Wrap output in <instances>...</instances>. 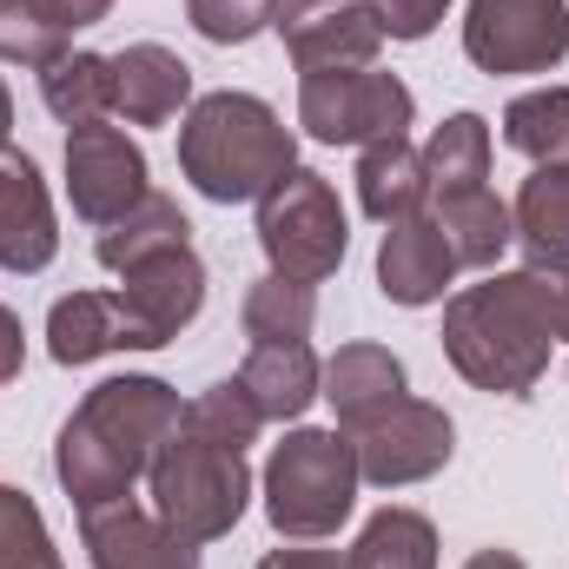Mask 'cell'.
<instances>
[{
  "label": "cell",
  "instance_id": "5bb4252c",
  "mask_svg": "<svg viewBox=\"0 0 569 569\" xmlns=\"http://www.w3.org/2000/svg\"><path fill=\"white\" fill-rule=\"evenodd\" d=\"M450 279H457V252H450V239H443V226L430 212H411V219L385 226V239H378V291L391 305H405V311L437 305L450 291Z\"/></svg>",
  "mask_w": 569,
  "mask_h": 569
},
{
  "label": "cell",
  "instance_id": "3957f363",
  "mask_svg": "<svg viewBox=\"0 0 569 569\" xmlns=\"http://www.w3.org/2000/svg\"><path fill=\"white\" fill-rule=\"evenodd\" d=\"M298 166V140L259 93H199L179 120V172L212 206H259Z\"/></svg>",
  "mask_w": 569,
  "mask_h": 569
},
{
  "label": "cell",
  "instance_id": "74e56055",
  "mask_svg": "<svg viewBox=\"0 0 569 569\" xmlns=\"http://www.w3.org/2000/svg\"><path fill=\"white\" fill-rule=\"evenodd\" d=\"M13 146V93H7V80H0V152Z\"/></svg>",
  "mask_w": 569,
  "mask_h": 569
},
{
  "label": "cell",
  "instance_id": "d4e9b609",
  "mask_svg": "<svg viewBox=\"0 0 569 569\" xmlns=\"http://www.w3.org/2000/svg\"><path fill=\"white\" fill-rule=\"evenodd\" d=\"M345 569H437V523L425 510L385 503L345 550Z\"/></svg>",
  "mask_w": 569,
  "mask_h": 569
},
{
  "label": "cell",
  "instance_id": "4316f807",
  "mask_svg": "<svg viewBox=\"0 0 569 569\" xmlns=\"http://www.w3.org/2000/svg\"><path fill=\"white\" fill-rule=\"evenodd\" d=\"M239 325H246L252 345H298V338H311V325H318V291L298 284V279L266 272V279L246 284Z\"/></svg>",
  "mask_w": 569,
  "mask_h": 569
},
{
  "label": "cell",
  "instance_id": "f1b7e54d",
  "mask_svg": "<svg viewBox=\"0 0 569 569\" xmlns=\"http://www.w3.org/2000/svg\"><path fill=\"white\" fill-rule=\"evenodd\" d=\"M179 425L192 430V437H206V443H226V450H246V443H259V405H252V391L239 385V378H219V385H206L192 405H186V418Z\"/></svg>",
  "mask_w": 569,
  "mask_h": 569
},
{
  "label": "cell",
  "instance_id": "836d02e7",
  "mask_svg": "<svg viewBox=\"0 0 569 569\" xmlns=\"http://www.w3.org/2000/svg\"><path fill=\"white\" fill-rule=\"evenodd\" d=\"M40 13L60 27V33H80V27H100L113 13V0H40Z\"/></svg>",
  "mask_w": 569,
  "mask_h": 569
},
{
  "label": "cell",
  "instance_id": "44dd1931",
  "mask_svg": "<svg viewBox=\"0 0 569 569\" xmlns=\"http://www.w3.org/2000/svg\"><path fill=\"white\" fill-rule=\"evenodd\" d=\"M430 186H425V152L411 140H378L358 146V206L378 226H398L411 212H425Z\"/></svg>",
  "mask_w": 569,
  "mask_h": 569
},
{
  "label": "cell",
  "instance_id": "6da1fadb",
  "mask_svg": "<svg viewBox=\"0 0 569 569\" xmlns=\"http://www.w3.org/2000/svg\"><path fill=\"white\" fill-rule=\"evenodd\" d=\"M557 345H569V266L490 272L443 305V358L490 398H530Z\"/></svg>",
  "mask_w": 569,
  "mask_h": 569
},
{
  "label": "cell",
  "instance_id": "8992f818",
  "mask_svg": "<svg viewBox=\"0 0 569 569\" xmlns=\"http://www.w3.org/2000/svg\"><path fill=\"white\" fill-rule=\"evenodd\" d=\"M345 246H351V226H345V206H338V186L311 166H291L279 186L259 199V252L279 279L298 284H325L345 266Z\"/></svg>",
  "mask_w": 569,
  "mask_h": 569
},
{
  "label": "cell",
  "instance_id": "ac0fdd59",
  "mask_svg": "<svg viewBox=\"0 0 569 569\" xmlns=\"http://www.w3.org/2000/svg\"><path fill=\"white\" fill-rule=\"evenodd\" d=\"M318 398L331 405L338 430L371 425L378 411H391V405L405 398V358L385 351V345H365V338H358V345H338V351L325 358Z\"/></svg>",
  "mask_w": 569,
  "mask_h": 569
},
{
  "label": "cell",
  "instance_id": "30bf717a",
  "mask_svg": "<svg viewBox=\"0 0 569 569\" xmlns=\"http://www.w3.org/2000/svg\"><path fill=\"white\" fill-rule=\"evenodd\" d=\"M146 192V152L127 127L113 120H87L67 127V199L87 226H113L140 206Z\"/></svg>",
  "mask_w": 569,
  "mask_h": 569
},
{
  "label": "cell",
  "instance_id": "d590c367",
  "mask_svg": "<svg viewBox=\"0 0 569 569\" xmlns=\"http://www.w3.org/2000/svg\"><path fill=\"white\" fill-rule=\"evenodd\" d=\"M259 569H345L338 550H266Z\"/></svg>",
  "mask_w": 569,
  "mask_h": 569
},
{
  "label": "cell",
  "instance_id": "ba28073f",
  "mask_svg": "<svg viewBox=\"0 0 569 569\" xmlns=\"http://www.w3.org/2000/svg\"><path fill=\"white\" fill-rule=\"evenodd\" d=\"M463 53L477 73H550L569 60V0H470Z\"/></svg>",
  "mask_w": 569,
  "mask_h": 569
},
{
  "label": "cell",
  "instance_id": "603a6c76",
  "mask_svg": "<svg viewBox=\"0 0 569 569\" xmlns=\"http://www.w3.org/2000/svg\"><path fill=\"white\" fill-rule=\"evenodd\" d=\"M510 226L530 266H569V166H537L523 179Z\"/></svg>",
  "mask_w": 569,
  "mask_h": 569
},
{
  "label": "cell",
  "instance_id": "e575fe53",
  "mask_svg": "<svg viewBox=\"0 0 569 569\" xmlns=\"http://www.w3.org/2000/svg\"><path fill=\"white\" fill-rule=\"evenodd\" d=\"M20 365H27V331H20V318L0 305V385L20 378Z\"/></svg>",
  "mask_w": 569,
  "mask_h": 569
},
{
  "label": "cell",
  "instance_id": "e0dca14e",
  "mask_svg": "<svg viewBox=\"0 0 569 569\" xmlns=\"http://www.w3.org/2000/svg\"><path fill=\"white\" fill-rule=\"evenodd\" d=\"M47 351L53 365H93L113 351H146L133 311L120 305V291H67L47 311Z\"/></svg>",
  "mask_w": 569,
  "mask_h": 569
},
{
  "label": "cell",
  "instance_id": "1f68e13d",
  "mask_svg": "<svg viewBox=\"0 0 569 569\" xmlns=\"http://www.w3.org/2000/svg\"><path fill=\"white\" fill-rule=\"evenodd\" d=\"M272 13H279V0H186L192 33L212 40V47H246V40H259V33L272 27Z\"/></svg>",
  "mask_w": 569,
  "mask_h": 569
},
{
  "label": "cell",
  "instance_id": "d6986e66",
  "mask_svg": "<svg viewBox=\"0 0 569 569\" xmlns=\"http://www.w3.org/2000/svg\"><path fill=\"white\" fill-rule=\"evenodd\" d=\"M232 378L252 391V405H259L266 425H298L311 411V398H318L325 365H318L311 338H298V345H252Z\"/></svg>",
  "mask_w": 569,
  "mask_h": 569
},
{
  "label": "cell",
  "instance_id": "d6a6232c",
  "mask_svg": "<svg viewBox=\"0 0 569 569\" xmlns=\"http://www.w3.org/2000/svg\"><path fill=\"white\" fill-rule=\"evenodd\" d=\"M378 13H385V40H430L450 0H378Z\"/></svg>",
  "mask_w": 569,
  "mask_h": 569
},
{
  "label": "cell",
  "instance_id": "f546056e",
  "mask_svg": "<svg viewBox=\"0 0 569 569\" xmlns=\"http://www.w3.org/2000/svg\"><path fill=\"white\" fill-rule=\"evenodd\" d=\"M0 569H67L40 503L20 483H0Z\"/></svg>",
  "mask_w": 569,
  "mask_h": 569
},
{
  "label": "cell",
  "instance_id": "7c38bea8",
  "mask_svg": "<svg viewBox=\"0 0 569 569\" xmlns=\"http://www.w3.org/2000/svg\"><path fill=\"white\" fill-rule=\"evenodd\" d=\"M113 291H120V305L133 311L146 351H159V345H172V338L206 311V266H199V252L186 246V252H166V259H146L133 272H120Z\"/></svg>",
  "mask_w": 569,
  "mask_h": 569
},
{
  "label": "cell",
  "instance_id": "2e32d148",
  "mask_svg": "<svg viewBox=\"0 0 569 569\" xmlns=\"http://www.w3.org/2000/svg\"><path fill=\"white\" fill-rule=\"evenodd\" d=\"M192 107V67L159 47V40H133L113 53V120L127 127H166Z\"/></svg>",
  "mask_w": 569,
  "mask_h": 569
},
{
  "label": "cell",
  "instance_id": "83f0119b",
  "mask_svg": "<svg viewBox=\"0 0 569 569\" xmlns=\"http://www.w3.org/2000/svg\"><path fill=\"white\" fill-rule=\"evenodd\" d=\"M503 146L530 166H569V87H537L503 107Z\"/></svg>",
  "mask_w": 569,
  "mask_h": 569
},
{
  "label": "cell",
  "instance_id": "4dcf8cb0",
  "mask_svg": "<svg viewBox=\"0 0 569 569\" xmlns=\"http://www.w3.org/2000/svg\"><path fill=\"white\" fill-rule=\"evenodd\" d=\"M60 53H73V33H60V27L40 13V0H0V60H7V67L47 73Z\"/></svg>",
  "mask_w": 569,
  "mask_h": 569
},
{
  "label": "cell",
  "instance_id": "7402d4cb",
  "mask_svg": "<svg viewBox=\"0 0 569 569\" xmlns=\"http://www.w3.org/2000/svg\"><path fill=\"white\" fill-rule=\"evenodd\" d=\"M430 219L443 226V239H450V252H457V272H497L503 246L517 239L510 206H503L490 186H477V192H450V199H430Z\"/></svg>",
  "mask_w": 569,
  "mask_h": 569
},
{
  "label": "cell",
  "instance_id": "9a60e30c",
  "mask_svg": "<svg viewBox=\"0 0 569 569\" xmlns=\"http://www.w3.org/2000/svg\"><path fill=\"white\" fill-rule=\"evenodd\" d=\"M80 543H87L93 569H199V543L172 537L133 497L107 503V510H87L80 517Z\"/></svg>",
  "mask_w": 569,
  "mask_h": 569
},
{
  "label": "cell",
  "instance_id": "4fadbf2b",
  "mask_svg": "<svg viewBox=\"0 0 569 569\" xmlns=\"http://www.w3.org/2000/svg\"><path fill=\"white\" fill-rule=\"evenodd\" d=\"M60 252V219L47 199V179L27 152H0V266L7 272H47Z\"/></svg>",
  "mask_w": 569,
  "mask_h": 569
},
{
  "label": "cell",
  "instance_id": "7a4b0ae2",
  "mask_svg": "<svg viewBox=\"0 0 569 569\" xmlns=\"http://www.w3.org/2000/svg\"><path fill=\"white\" fill-rule=\"evenodd\" d=\"M186 405L166 378H107L80 398V411L60 425L53 443V477L67 490V503L87 517V510H107V503H127L133 483L152 470V457L166 450V437L179 430Z\"/></svg>",
  "mask_w": 569,
  "mask_h": 569
},
{
  "label": "cell",
  "instance_id": "8d00e7d4",
  "mask_svg": "<svg viewBox=\"0 0 569 569\" xmlns=\"http://www.w3.org/2000/svg\"><path fill=\"white\" fill-rule=\"evenodd\" d=\"M463 569H523V557H510V550H477Z\"/></svg>",
  "mask_w": 569,
  "mask_h": 569
},
{
  "label": "cell",
  "instance_id": "5b68a950",
  "mask_svg": "<svg viewBox=\"0 0 569 569\" xmlns=\"http://www.w3.org/2000/svg\"><path fill=\"white\" fill-rule=\"evenodd\" d=\"M146 490H152V517L186 537V543H219L239 530L246 503H252V470H246V450H226V443H206L179 425L166 437V450L152 457L146 470Z\"/></svg>",
  "mask_w": 569,
  "mask_h": 569
},
{
  "label": "cell",
  "instance_id": "484cf974",
  "mask_svg": "<svg viewBox=\"0 0 569 569\" xmlns=\"http://www.w3.org/2000/svg\"><path fill=\"white\" fill-rule=\"evenodd\" d=\"M40 100L60 127L113 120V53H60L40 73Z\"/></svg>",
  "mask_w": 569,
  "mask_h": 569
},
{
  "label": "cell",
  "instance_id": "8fae6325",
  "mask_svg": "<svg viewBox=\"0 0 569 569\" xmlns=\"http://www.w3.org/2000/svg\"><path fill=\"white\" fill-rule=\"evenodd\" d=\"M272 33L284 40L298 73L371 67L385 47V13H378V0H279Z\"/></svg>",
  "mask_w": 569,
  "mask_h": 569
},
{
  "label": "cell",
  "instance_id": "cb8c5ba5",
  "mask_svg": "<svg viewBox=\"0 0 569 569\" xmlns=\"http://www.w3.org/2000/svg\"><path fill=\"white\" fill-rule=\"evenodd\" d=\"M425 152V186L430 199H450V192H477L490 186V120L483 113H450Z\"/></svg>",
  "mask_w": 569,
  "mask_h": 569
},
{
  "label": "cell",
  "instance_id": "52a82bcc",
  "mask_svg": "<svg viewBox=\"0 0 569 569\" xmlns=\"http://www.w3.org/2000/svg\"><path fill=\"white\" fill-rule=\"evenodd\" d=\"M418 120V100L398 73L378 67H331V73H305L298 80V127L318 146H378L405 140V127Z\"/></svg>",
  "mask_w": 569,
  "mask_h": 569
},
{
  "label": "cell",
  "instance_id": "277c9868",
  "mask_svg": "<svg viewBox=\"0 0 569 569\" xmlns=\"http://www.w3.org/2000/svg\"><path fill=\"white\" fill-rule=\"evenodd\" d=\"M358 450L345 430H284L266 457V517L284 543H325L358 510Z\"/></svg>",
  "mask_w": 569,
  "mask_h": 569
},
{
  "label": "cell",
  "instance_id": "ffe728a7",
  "mask_svg": "<svg viewBox=\"0 0 569 569\" xmlns=\"http://www.w3.org/2000/svg\"><path fill=\"white\" fill-rule=\"evenodd\" d=\"M186 246H192V219L179 212V199L146 192L127 219L100 226L93 259H100L107 272H133V266H146V259H166V252H186Z\"/></svg>",
  "mask_w": 569,
  "mask_h": 569
},
{
  "label": "cell",
  "instance_id": "9c48e42d",
  "mask_svg": "<svg viewBox=\"0 0 569 569\" xmlns=\"http://www.w3.org/2000/svg\"><path fill=\"white\" fill-rule=\"evenodd\" d=\"M345 437H351L358 477H365L371 490H411V483L437 477V470L450 463V450H457L450 411L430 405V398H411V391H405L391 411H378L371 425L345 430Z\"/></svg>",
  "mask_w": 569,
  "mask_h": 569
}]
</instances>
